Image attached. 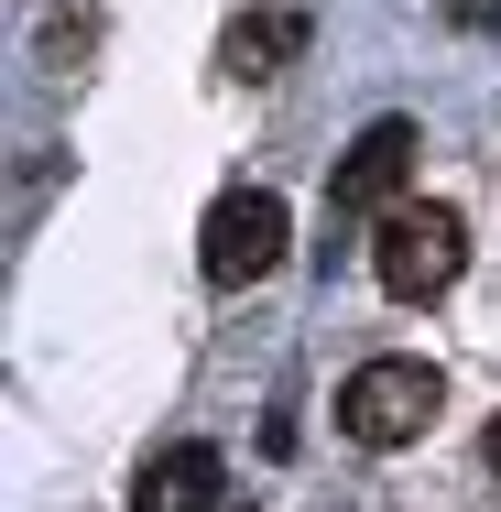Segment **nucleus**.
Here are the masks:
<instances>
[{
    "label": "nucleus",
    "mask_w": 501,
    "mask_h": 512,
    "mask_svg": "<svg viewBox=\"0 0 501 512\" xmlns=\"http://www.w3.org/2000/svg\"><path fill=\"white\" fill-rule=\"evenodd\" d=\"M305 44V11H240L229 33H218V77H240V88H262V77H284V55Z\"/></svg>",
    "instance_id": "nucleus-6"
},
{
    "label": "nucleus",
    "mask_w": 501,
    "mask_h": 512,
    "mask_svg": "<svg viewBox=\"0 0 501 512\" xmlns=\"http://www.w3.org/2000/svg\"><path fill=\"white\" fill-rule=\"evenodd\" d=\"M284 240H295V218H284L273 186H229V197L207 207V229H197V273L218 295H240V284H262L284 262Z\"/></svg>",
    "instance_id": "nucleus-4"
},
{
    "label": "nucleus",
    "mask_w": 501,
    "mask_h": 512,
    "mask_svg": "<svg viewBox=\"0 0 501 512\" xmlns=\"http://www.w3.org/2000/svg\"><path fill=\"white\" fill-rule=\"evenodd\" d=\"M491 469H501V414H491Z\"/></svg>",
    "instance_id": "nucleus-7"
},
{
    "label": "nucleus",
    "mask_w": 501,
    "mask_h": 512,
    "mask_svg": "<svg viewBox=\"0 0 501 512\" xmlns=\"http://www.w3.org/2000/svg\"><path fill=\"white\" fill-rule=\"evenodd\" d=\"M218 491H229L218 447H207V436H175V447H153V458H142V480H131V512H207Z\"/></svg>",
    "instance_id": "nucleus-5"
},
{
    "label": "nucleus",
    "mask_w": 501,
    "mask_h": 512,
    "mask_svg": "<svg viewBox=\"0 0 501 512\" xmlns=\"http://www.w3.org/2000/svg\"><path fill=\"white\" fill-rule=\"evenodd\" d=\"M447 404V382L425 371V360H360L349 382H338V436L349 447H414L425 425Z\"/></svg>",
    "instance_id": "nucleus-2"
},
{
    "label": "nucleus",
    "mask_w": 501,
    "mask_h": 512,
    "mask_svg": "<svg viewBox=\"0 0 501 512\" xmlns=\"http://www.w3.org/2000/svg\"><path fill=\"white\" fill-rule=\"evenodd\" d=\"M414 186V120H371L349 153H338V175H327V251H338V229H382Z\"/></svg>",
    "instance_id": "nucleus-3"
},
{
    "label": "nucleus",
    "mask_w": 501,
    "mask_h": 512,
    "mask_svg": "<svg viewBox=\"0 0 501 512\" xmlns=\"http://www.w3.org/2000/svg\"><path fill=\"white\" fill-rule=\"evenodd\" d=\"M371 273H382V295H393V306H436V295L469 273V218H458V207H436V197L393 207V218L371 229Z\"/></svg>",
    "instance_id": "nucleus-1"
}]
</instances>
